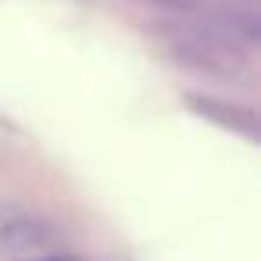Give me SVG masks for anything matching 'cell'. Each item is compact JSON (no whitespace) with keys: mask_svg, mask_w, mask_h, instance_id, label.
<instances>
[{"mask_svg":"<svg viewBox=\"0 0 261 261\" xmlns=\"http://www.w3.org/2000/svg\"><path fill=\"white\" fill-rule=\"evenodd\" d=\"M22 261H79L75 254H29Z\"/></svg>","mask_w":261,"mask_h":261,"instance_id":"obj_1","label":"cell"}]
</instances>
